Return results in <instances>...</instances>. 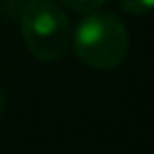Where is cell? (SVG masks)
I'll return each mask as SVG.
<instances>
[{"mask_svg":"<svg viewBox=\"0 0 154 154\" xmlns=\"http://www.w3.org/2000/svg\"><path fill=\"white\" fill-rule=\"evenodd\" d=\"M72 47L84 64L96 70H113L129 55L127 26L111 12L86 14L72 33Z\"/></svg>","mask_w":154,"mask_h":154,"instance_id":"1","label":"cell"},{"mask_svg":"<svg viewBox=\"0 0 154 154\" xmlns=\"http://www.w3.org/2000/svg\"><path fill=\"white\" fill-rule=\"evenodd\" d=\"M20 29L27 51L43 63L59 60L72 43L70 20L51 0H29L20 16Z\"/></svg>","mask_w":154,"mask_h":154,"instance_id":"2","label":"cell"},{"mask_svg":"<svg viewBox=\"0 0 154 154\" xmlns=\"http://www.w3.org/2000/svg\"><path fill=\"white\" fill-rule=\"evenodd\" d=\"M119 4L125 14L135 16V18H140V16L154 12V0H119Z\"/></svg>","mask_w":154,"mask_h":154,"instance_id":"3","label":"cell"},{"mask_svg":"<svg viewBox=\"0 0 154 154\" xmlns=\"http://www.w3.org/2000/svg\"><path fill=\"white\" fill-rule=\"evenodd\" d=\"M60 2L76 14H92V12H98L107 0H60Z\"/></svg>","mask_w":154,"mask_h":154,"instance_id":"4","label":"cell"},{"mask_svg":"<svg viewBox=\"0 0 154 154\" xmlns=\"http://www.w3.org/2000/svg\"><path fill=\"white\" fill-rule=\"evenodd\" d=\"M4 109H6V100H4L2 90H0V121H2V117H4Z\"/></svg>","mask_w":154,"mask_h":154,"instance_id":"5","label":"cell"}]
</instances>
